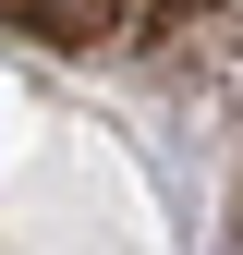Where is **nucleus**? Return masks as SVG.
<instances>
[{
    "mask_svg": "<svg viewBox=\"0 0 243 255\" xmlns=\"http://www.w3.org/2000/svg\"><path fill=\"white\" fill-rule=\"evenodd\" d=\"M0 24H24V37H49V49H98L134 24V0H0Z\"/></svg>",
    "mask_w": 243,
    "mask_h": 255,
    "instance_id": "f257e3e1",
    "label": "nucleus"
}]
</instances>
